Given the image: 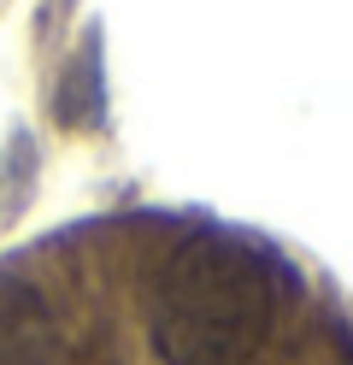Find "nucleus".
<instances>
[{"label": "nucleus", "mask_w": 353, "mask_h": 365, "mask_svg": "<svg viewBox=\"0 0 353 365\" xmlns=\"http://www.w3.org/2000/svg\"><path fill=\"white\" fill-rule=\"evenodd\" d=\"M59 359H65V330L47 294L0 271V365H59Z\"/></svg>", "instance_id": "2"}, {"label": "nucleus", "mask_w": 353, "mask_h": 365, "mask_svg": "<svg viewBox=\"0 0 353 365\" xmlns=\"http://www.w3.org/2000/svg\"><path fill=\"white\" fill-rule=\"evenodd\" d=\"M282 277L253 242L188 236L153 283V341L165 365H242L271 336Z\"/></svg>", "instance_id": "1"}]
</instances>
